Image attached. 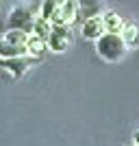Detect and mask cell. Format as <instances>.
Listing matches in <instances>:
<instances>
[{
  "label": "cell",
  "mask_w": 139,
  "mask_h": 146,
  "mask_svg": "<svg viewBox=\"0 0 139 146\" xmlns=\"http://www.w3.org/2000/svg\"><path fill=\"white\" fill-rule=\"evenodd\" d=\"M126 48H128V44L124 42L122 33H109V31H104L102 35L96 39V52L104 61H109V63L122 61L124 55H126Z\"/></svg>",
  "instance_id": "6da1fadb"
},
{
  "label": "cell",
  "mask_w": 139,
  "mask_h": 146,
  "mask_svg": "<svg viewBox=\"0 0 139 146\" xmlns=\"http://www.w3.org/2000/svg\"><path fill=\"white\" fill-rule=\"evenodd\" d=\"M33 26H35V13H33V9L30 7H13L11 13L7 15V24L5 29L7 31H13V29H18V31H24V33H33Z\"/></svg>",
  "instance_id": "7a4b0ae2"
},
{
  "label": "cell",
  "mask_w": 139,
  "mask_h": 146,
  "mask_svg": "<svg viewBox=\"0 0 139 146\" xmlns=\"http://www.w3.org/2000/svg\"><path fill=\"white\" fill-rule=\"evenodd\" d=\"M39 61V57L33 55H20V57H7V59H0V68H5V72L11 74L13 81H20L28 72V68H33V63Z\"/></svg>",
  "instance_id": "3957f363"
},
{
  "label": "cell",
  "mask_w": 139,
  "mask_h": 146,
  "mask_svg": "<svg viewBox=\"0 0 139 146\" xmlns=\"http://www.w3.org/2000/svg\"><path fill=\"white\" fill-rule=\"evenodd\" d=\"M70 39H72V35H70L67 24H52V31H50L46 42H48V48L52 52H65L70 46Z\"/></svg>",
  "instance_id": "277c9868"
},
{
  "label": "cell",
  "mask_w": 139,
  "mask_h": 146,
  "mask_svg": "<svg viewBox=\"0 0 139 146\" xmlns=\"http://www.w3.org/2000/svg\"><path fill=\"white\" fill-rule=\"evenodd\" d=\"M102 33H104V24H102V18H100V15L87 18L83 22V26H80V35H83L85 39H94V42H96Z\"/></svg>",
  "instance_id": "5b68a950"
},
{
  "label": "cell",
  "mask_w": 139,
  "mask_h": 146,
  "mask_svg": "<svg viewBox=\"0 0 139 146\" xmlns=\"http://www.w3.org/2000/svg\"><path fill=\"white\" fill-rule=\"evenodd\" d=\"M78 2V15L87 18H96L102 13V2L100 0H76Z\"/></svg>",
  "instance_id": "8992f818"
},
{
  "label": "cell",
  "mask_w": 139,
  "mask_h": 146,
  "mask_svg": "<svg viewBox=\"0 0 139 146\" xmlns=\"http://www.w3.org/2000/svg\"><path fill=\"white\" fill-rule=\"evenodd\" d=\"M100 18H102L104 31H109V33H122L124 31V22H122V18L115 11H104Z\"/></svg>",
  "instance_id": "52a82bcc"
},
{
  "label": "cell",
  "mask_w": 139,
  "mask_h": 146,
  "mask_svg": "<svg viewBox=\"0 0 139 146\" xmlns=\"http://www.w3.org/2000/svg\"><path fill=\"white\" fill-rule=\"evenodd\" d=\"M46 46H48V42H46L43 37L35 35V33H30L28 39H26V50H28V55L39 57V59H42V55H43V50H46Z\"/></svg>",
  "instance_id": "ba28073f"
},
{
  "label": "cell",
  "mask_w": 139,
  "mask_h": 146,
  "mask_svg": "<svg viewBox=\"0 0 139 146\" xmlns=\"http://www.w3.org/2000/svg\"><path fill=\"white\" fill-rule=\"evenodd\" d=\"M20 55H28L26 46H15V44L7 42V39H0V59H7V57H20Z\"/></svg>",
  "instance_id": "9c48e42d"
},
{
  "label": "cell",
  "mask_w": 139,
  "mask_h": 146,
  "mask_svg": "<svg viewBox=\"0 0 139 146\" xmlns=\"http://www.w3.org/2000/svg\"><path fill=\"white\" fill-rule=\"evenodd\" d=\"M76 13H78V2L76 0H65L61 5V15L65 20V24H70L72 20H76Z\"/></svg>",
  "instance_id": "30bf717a"
},
{
  "label": "cell",
  "mask_w": 139,
  "mask_h": 146,
  "mask_svg": "<svg viewBox=\"0 0 139 146\" xmlns=\"http://www.w3.org/2000/svg\"><path fill=\"white\" fill-rule=\"evenodd\" d=\"M50 31H52V22H50L48 18H35V26H33V33L35 35H39V37H43V39H48V35H50Z\"/></svg>",
  "instance_id": "8fae6325"
},
{
  "label": "cell",
  "mask_w": 139,
  "mask_h": 146,
  "mask_svg": "<svg viewBox=\"0 0 139 146\" xmlns=\"http://www.w3.org/2000/svg\"><path fill=\"white\" fill-rule=\"evenodd\" d=\"M5 39H7V42H11V44H15V46H26L28 33H24V31H18V29H13V31H7V33H5Z\"/></svg>",
  "instance_id": "7c38bea8"
},
{
  "label": "cell",
  "mask_w": 139,
  "mask_h": 146,
  "mask_svg": "<svg viewBox=\"0 0 139 146\" xmlns=\"http://www.w3.org/2000/svg\"><path fill=\"white\" fill-rule=\"evenodd\" d=\"M122 37L128 46H135L139 44V29L135 24H124V31H122Z\"/></svg>",
  "instance_id": "4fadbf2b"
},
{
  "label": "cell",
  "mask_w": 139,
  "mask_h": 146,
  "mask_svg": "<svg viewBox=\"0 0 139 146\" xmlns=\"http://www.w3.org/2000/svg\"><path fill=\"white\" fill-rule=\"evenodd\" d=\"M59 2H57V0H43L42 2V7H39V15H42V18H52V15H55V11L57 9H59Z\"/></svg>",
  "instance_id": "5bb4252c"
},
{
  "label": "cell",
  "mask_w": 139,
  "mask_h": 146,
  "mask_svg": "<svg viewBox=\"0 0 139 146\" xmlns=\"http://www.w3.org/2000/svg\"><path fill=\"white\" fill-rule=\"evenodd\" d=\"M133 142L139 146V131H135V135H133Z\"/></svg>",
  "instance_id": "9a60e30c"
},
{
  "label": "cell",
  "mask_w": 139,
  "mask_h": 146,
  "mask_svg": "<svg viewBox=\"0 0 139 146\" xmlns=\"http://www.w3.org/2000/svg\"><path fill=\"white\" fill-rule=\"evenodd\" d=\"M57 2H59V5H63V2H65V0H57Z\"/></svg>",
  "instance_id": "2e32d148"
},
{
  "label": "cell",
  "mask_w": 139,
  "mask_h": 146,
  "mask_svg": "<svg viewBox=\"0 0 139 146\" xmlns=\"http://www.w3.org/2000/svg\"><path fill=\"white\" fill-rule=\"evenodd\" d=\"M133 146H137V144H133Z\"/></svg>",
  "instance_id": "e0dca14e"
}]
</instances>
